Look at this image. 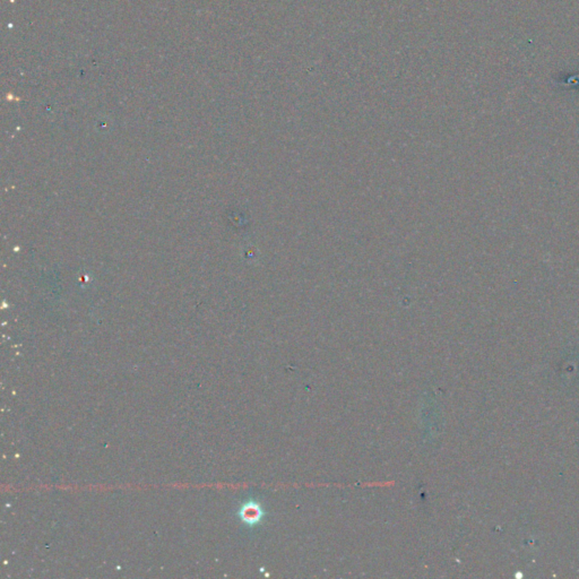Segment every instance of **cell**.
<instances>
[{"mask_svg":"<svg viewBox=\"0 0 579 579\" xmlns=\"http://www.w3.org/2000/svg\"><path fill=\"white\" fill-rule=\"evenodd\" d=\"M240 518L247 524H254L260 518V510L258 506L254 503H248L240 510Z\"/></svg>","mask_w":579,"mask_h":579,"instance_id":"6da1fadb","label":"cell"}]
</instances>
